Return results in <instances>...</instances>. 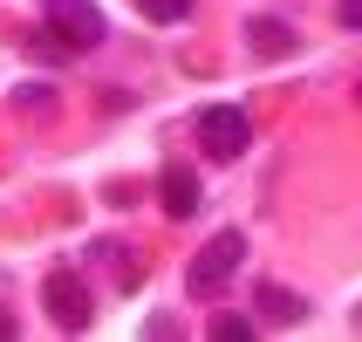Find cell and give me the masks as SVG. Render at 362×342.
I'll list each match as a JSON object with an SVG mask.
<instances>
[{"label":"cell","instance_id":"2","mask_svg":"<svg viewBox=\"0 0 362 342\" xmlns=\"http://www.w3.org/2000/svg\"><path fill=\"white\" fill-rule=\"evenodd\" d=\"M246 144H253V123H246L240 103H205L199 110V151L205 158L233 164V158H246Z\"/></svg>","mask_w":362,"mask_h":342},{"label":"cell","instance_id":"1","mask_svg":"<svg viewBox=\"0 0 362 342\" xmlns=\"http://www.w3.org/2000/svg\"><path fill=\"white\" fill-rule=\"evenodd\" d=\"M240 261H246V233H219V240H205L199 253H192V267H185V287L199 295V302H212L233 274H240Z\"/></svg>","mask_w":362,"mask_h":342},{"label":"cell","instance_id":"4","mask_svg":"<svg viewBox=\"0 0 362 342\" xmlns=\"http://www.w3.org/2000/svg\"><path fill=\"white\" fill-rule=\"evenodd\" d=\"M41 14H48V28H55V35L69 41L76 55H82V48H96V41H103V28H110L96 0H41Z\"/></svg>","mask_w":362,"mask_h":342},{"label":"cell","instance_id":"7","mask_svg":"<svg viewBox=\"0 0 362 342\" xmlns=\"http://www.w3.org/2000/svg\"><path fill=\"white\" fill-rule=\"evenodd\" d=\"M246 41H253V55H294V35H287V21H253V35H246Z\"/></svg>","mask_w":362,"mask_h":342},{"label":"cell","instance_id":"11","mask_svg":"<svg viewBox=\"0 0 362 342\" xmlns=\"http://www.w3.org/2000/svg\"><path fill=\"white\" fill-rule=\"evenodd\" d=\"M335 21H342L349 35H362V0H335Z\"/></svg>","mask_w":362,"mask_h":342},{"label":"cell","instance_id":"12","mask_svg":"<svg viewBox=\"0 0 362 342\" xmlns=\"http://www.w3.org/2000/svg\"><path fill=\"white\" fill-rule=\"evenodd\" d=\"M0 336H14V315H7V308H0Z\"/></svg>","mask_w":362,"mask_h":342},{"label":"cell","instance_id":"8","mask_svg":"<svg viewBox=\"0 0 362 342\" xmlns=\"http://www.w3.org/2000/svg\"><path fill=\"white\" fill-rule=\"evenodd\" d=\"M253 329H260L253 315H233V308H226V315H212V329H205V336H212V342H246Z\"/></svg>","mask_w":362,"mask_h":342},{"label":"cell","instance_id":"10","mask_svg":"<svg viewBox=\"0 0 362 342\" xmlns=\"http://www.w3.org/2000/svg\"><path fill=\"white\" fill-rule=\"evenodd\" d=\"M137 14L144 21H185V14H192V0H137Z\"/></svg>","mask_w":362,"mask_h":342},{"label":"cell","instance_id":"3","mask_svg":"<svg viewBox=\"0 0 362 342\" xmlns=\"http://www.w3.org/2000/svg\"><path fill=\"white\" fill-rule=\"evenodd\" d=\"M41 302H48V322H55V329H69V336H82V329L96 322L89 281H82L76 267H55V274H48V287H41Z\"/></svg>","mask_w":362,"mask_h":342},{"label":"cell","instance_id":"9","mask_svg":"<svg viewBox=\"0 0 362 342\" xmlns=\"http://www.w3.org/2000/svg\"><path fill=\"white\" fill-rule=\"evenodd\" d=\"M55 103V82H21L14 89V110H48Z\"/></svg>","mask_w":362,"mask_h":342},{"label":"cell","instance_id":"5","mask_svg":"<svg viewBox=\"0 0 362 342\" xmlns=\"http://www.w3.org/2000/svg\"><path fill=\"white\" fill-rule=\"evenodd\" d=\"M158 205L171 220H192V212H199V171H192V164H164L158 171Z\"/></svg>","mask_w":362,"mask_h":342},{"label":"cell","instance_id":"6","mask_svg":"<svg viewBox=\"0 0 362 342\" xmlns=\"http://www.w3.org/2000/svg\"><path fill=\"white\" fill-rule=\"evenodd\" d=\"M260 322H281V329H294V322H308V302L294 295V287H274V281H260Z\"/></svg>","mask_w":362,"mask_h":342}]
</instances>
